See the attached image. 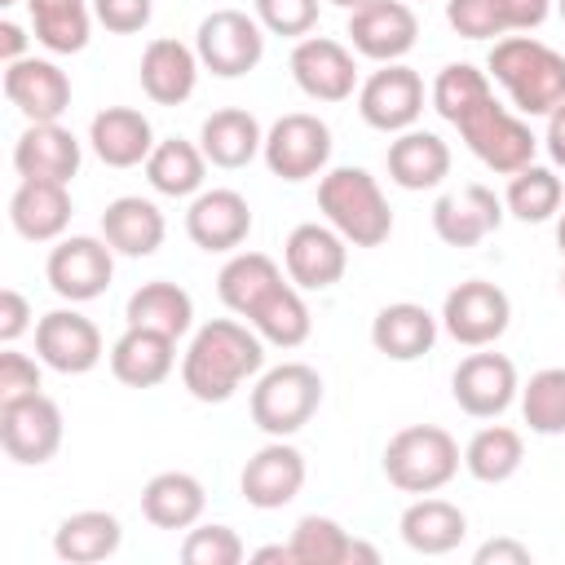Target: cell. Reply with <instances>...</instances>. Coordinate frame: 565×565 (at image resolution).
Returning a JSON list of instances; mask_svg holds the SVG:
<instances>
[{"mask_svg":"<svg viewBox=\"0 0 565 565\" xmlns=\"http://www.w3.org/2000/svg\"><path fill=\"white\" fill-rule=\"evenodd\" d=\"M260 371H265V340L256 335L252 322H238V318L203 322L181 353V384L194 402H207V406L230 402Z\"/></svg>","mask_w":565,"mask_h":565,"instance_id":"6da1fadb","label":"cell"},{"mask_svg":"<svg viewBox=\"0 0 565 565\" xmlns=\"http://www.w3.org/2000/svg\"><path fill=\"white\" fill-rule=\"evenodd\" d=\"M486 75L494 84H503L508 102L525 119H534V115L547 119L565 102V53H556L552 44H543L534 35H516V31L499 35L490 44Z\"/></svg>","mask_w":565,"mask_h":565,"instance_id":"7a4b0ae2","label":"cell"},{"mask_svg":"<svg viewBox=\"0 0 565 565\" xmlns=\"http://www.w3.org/2000/svg\"><path fill=\"white\" fill-rule=\"evenodd\" d=\"M318 207L327 225L349 238V247H380L393 234V207L366 168H327L318 177Z\"/></svg>","mask_w":565,"mask_h":565,"instance_id":"3957f363","label":"cell"},{"mask_svg":"<svg viewBox=\"0 0 565 565\" xmlns=\"http://www.w3.org/2000/svg\"><path fill=\"white\" fill-rule=\"evenodd\" d=\"M380 463H384L388 486H397L402 494H437L441 486L455 481L463 450L437 424H406L388 437Z\"/></svg>","mask_w":565,"mask_h":565,"instance_id":"277c9868","label":"cell"},{"mask_svg":"<svg viewBox=\"0 0 565 565\" xmlns=\"http://www.w3.org/2000/svg\"><path fill=\"white\" fill-rule=\"evenodd\" d=\"M322 406V375L309 362H278L252 384V424L265 437H296Z\"/></svg>","mask_w":565,"mask_h":565,"instance_id":"5b68a950","label":"cell"},{"mask_svg":"<svg viewBox=\"0 0 565 565\" xmlns=\"http://www.w3.org/2000/svg\"><path fill=\"white\" fill-rule=\"evenodd\" d=\"M455 128H459L463 146H468L490 172H499V177H512V172L530 168L534 154H539V137L530 132V124H525L521 115H512V110H508L503 102H494V97H486L481 106H472Z\"/></svg>","mask_w":565,"mask_h":565,"instance_id":"8992f818","label":"cell"},{"mask_svg":"<svg viewBox=\"0 0 565 565\" xmlns=\"http://www.w3.org/2000/svg\"><path fill=\"white\" fill-rule=\"evenodd\" d=\"M194 53L216 79H238L265 57V26L247 9H212L194 31Z\"/></svg>","mask_w":565,"mask_h":565,"instance_id":"52a82bcc","label":"cell"},{"mask_svg":"<svg viewBox=\"0 0 565 565\" xmlns=\"http://www.w3.org/2000/svg\"><path fill=\"white\" fill-rule=\"evenodd\" d=\"M260 159L278 181H291V185L322 177L331 163V128L309 110H291L265 128Z\"/></svg>","mask_w":565,"mask_h":565,"instance_id":"ba28073f","label":"cell"},{"mask_svg":"<svg viewBox=\"0 0 565 565\" xmlns=\"http://www.w3.org/2000/svg\"><path fill=\"white\" fill-rule=\"evenodd\" d=\"M441 331L463 344V349H490L508 322H512V300L499 282H486V278H463L459 287L446 291L441 300Z\"/></svg>","mask_w":565,"mask_h":565,"instance_id":"9c48e42d","label":"cell"},{"mask_svg":"<svg viewBox=\"0 0 565 565\" xmlns=\"http://www.w3.org/2000/svg\"><path fill=\"white\" fill-rule=\"evenodd\" d=\"M44 278L62 300L88 305V300L106 296V287L115 278V247L97 234H66L49 247Z\"/></svg>","mask_w":565,"mask_h":565,"instance_id":"30bf717a","label":"cell"},{"mask_svg":"<svg viewBox=\"0 0 565 565\" xmlns=\"http://www.w3.org/2000/svg\"><path fill=\"white\" fill-rule=\"evenodd\" d=\"M358 115L375 132H406L424 115V79L406 62H384L358 84Z\"/></svg>","mask_w":565,"mask_h":565,"instance_id":"8fae6325","label":"cell"},{"mask_svg":"<svg viewBox=\"0 0 565 565\" xmlns=\"http://www.w3.org/2000/svg\"><path fill=\"white\" fill-rule=\"evenodd\" d=\"M62 406L49 393H31L0 406V446L13 463L40 468L62 450Z\"/></svg>","mask_w":565,"mask_h":565,"instance_id":"7c38bea8","label":"cell"},{"mask_svg":"<svg viewBox=\"0 0 565 565\" xmlns=\"http://www.w3.org/2000/svg\"><path fill=\"white\" fill-rule=\"evenodd\" d=\"M450 397L463 415L472 419H499L516 397H521V380H516V362L508 353L494 349H477L468 353L455 375H450Z\"/></svg>","mask_w":565,"mask_h":565,"instance_id":"4fadbf2b","label":"cell"},{"mask_svg":"<svg viewBox=\"0 0 565 565\" xmlns=\"http://www.w3.org/2000/svg\"><path fill=\"white\" fill-rule=\"evenodd\" d=\"M282 269L300 291H327L349 269V238L327 221H300L282 243Z\"/></svg>","mask_w":565,"mask_h":565,"instance_id":"5bb4252c","label":"cell"},{"mask_svg":"<svg viewBox=\"0 0 565 565\" xmlns=\"http://www.w3.org/2000/svg\"><path fill=\"white\" fill-rule=\"evenodd\" d=\"M35 358L57 375H88L106 358V344H102L97 322L71 305V309H49L44 318H35Z\"/></svg>","mask_w":565,"mask_h":565,"instance_id":"9a60e30c","label":"cell"},{"mask_svg":"<svg viewBox=\"0 0 565 565\" xmlns=\"http://www.w3.org/2000/svg\"><path fill=\"white\" fill-rule=\"evenodd\" d=\"M349 49L366 62H402L419 40V18L411 0H371L349 13Z\"/></svg>","mask_w":565,"mask_h":565,"instance_id":"2e32d148","label":"cell"},{"mask_svg":"<svg viewBox=\"0 0 565 565\" xmlns=\"http://www.w3.org/2000/svg\"><path fill=\"white\" fill-rule=\"evenodd\" d=\"M291 79L313 102H349L358 93V62L353 49L331 35H305L291 49Z\"/></svg>","mask_w":565,"mask_h":565,"instance_id":"e0dca14e","label":"cell"},{"mask_svg":"<svg viewBox=\"0 0 565 565\" xmlns=\"http://www.w3.org/2000/svg\"><path fill=\"white\" fill-rule=\"evenodd\" d=\"M305 477H309V463L305 455L287 441V437H269L238 472V490L252 508L260 512H278L287 508L300 490H305Z\"/></svg>","mask_w":565,"mask_h":565,"instance_id":"ac0fdd59","label":"cell"},{"mask_svg":"<svg viewBox=\"0 0 565 565\" xmlns=\"http://www.w3.org/2000/svg\"><path fill=\"white\" fill-rule=\"evenodd\" d=\"M4 97L26 124H57L71 110V75L53 57H18L4 66Z\"/></svg>","mask_w":565,"mask_h":565,"instance_id":"d6986e66","label":"cell"},{"mask_svg":"<svg viewBox=\"0 0 565 565\" xmlns=\"http://www.w3.org/2000/svg\"><path fill=\"white\" fill-rule=\"evenodd\" d=\"M503 216H508L503 199H499L490 185L472 181V185L450 190V194H441V199L433 203V234H437L446 247H477V243H486L490 234H499Z\"/></svg>","mask_w":565,"mask_h":565,"instance_id":"ffe728a7","label":"cell"},{"mask_svg":"<svg viewBox=\"0 0 565 565\" xmlns=\"http://www.w3.org/2000/svg\"><path fill=\"white\" fill-rule=\"evenodd\" d=\"M185 234L203 252H238L252 234V207L230 185L199 190L185 207Z\"/></svg>","mask_w":565,"mask_h":565,"instance_id":"44dd1931","label":"cell"},{"mask_svg":"<svg viewBox=\"0 0 565 565\" xmlns=\"http://www.w3.org/2000/svg\"><path fill=\"white\" fill-rule=\"evenodd\" d=\"M199 53L194 44H181L172 35H159L141 49V62H137V79H141V93L154 102V106H181L194 97L199 88Z\"/></svg>","mask_w":565,"mask_h":565,"instance_id":"7402d4cb","label":"cell"},{"mask_svg":"<svg viewBox=\"0 0 565 565\" xmlns=\"http://www.w3.org/2000/svg\"><path fill=\"white\" fill-rule=\"evenodd\" d=\"M84 146L71 128L57 124H26L22 137L13 141V168L22 181H62L71 185L79 172Z\"/></svg>","mask_w":565,"mask_h":565,"instance_id":"603a6c76","label":"cell"},{"mask_svg":"<svg viewBox=\"0 0 565 565\" xmlns=\"http://www.w3.org/2000/svg\"><path fill=\"white\" fill-rule=\"evenodd\" d=\"M88 146L106 168H146L154 128L137 106H106L88 124Z\"/></svg>","mask_w":565,"mask_h":565,"instance_id":"cb8c5ba5","label":"cell"},{"mask_svg":"<svg viewBox=\"0 0 565 565\" xmlns=\"http://www.w3.org/2000/svg\"><path fill=\"white\" fill-rule=\"evenodd\" d=\"M437 331H441V318L415 300H393L371 318V344L388 362H415V358L433 353Z\"/></svg>","mask_w":565,"mask_h":565,"instance_id":"d4e9b609","label":"cell"},{"mask_svg":"<svg viewBox=\"0 0 565 565\" xmlns=\"http://www.w3.org/2000/svg\"><path fill=\"white\" fill-rule=\"evenodd\" d=\"M110 375L128 388H154L177 366V340L150 327H124V335L110 344Z\"/></svg>","mask_w":565,"mask_h":565,"instance_id":"484cf974","label":"cell"},{"mask_svg":"<svg viewBox=\"0 0 565 565\" xmlns=\"http://www.w3.org/2000/svg\"><path fill=\"white\" fill-rule=\"evenodd\" d=\"M71 190L62 181H18L9 199V221L26 243H57L71 225Z\"/></svg>","mask_w":565,"mask_h":565,"instance_id":"4316f807","label":"cell"},{"mask_svg":"<svg viewBox=\"0 0 565 565\" xmlns=\"http://www.w3.org/2000/svg\"><path fill=\"white\" fill-rule=\"evenodd\" d=\"M163 234H168L163 212L141 194H119L102 212V238L115 247V256H132V260L154 256L163 247Z\"/></svg>","mask_w":565,"mask_h":565,"instance_id":"83f0119b","label":"cell"},{"mask_svg":"<svg viewBox=\"0 0 565 565\" xmlns=\"http://www.w3.org/2000/svg\"><path fill=\"white\" fill-rule=\"evenodd\" d=\"M199 146H203V154H207L212 168L234 172V168H247V163L265 150V128H260V119H256L252 110H243V106H221V110H212V115L203 119Z\"/></svg>","mask_w":565,"mask_h":565,"instance_id":"f1b7e54d","label":"cell"},{"mask_svg":"<svg viewBox=\"0 0 565 565\" xmlns=\"http://www.w3.org/2000/svg\"><path fill=\"white\" fill-rule=\"evenodd\" d=\"M388 181L402 190H433L450 177V146L428 128H406L388 141Z\"/></svg>","mask_w":565,"mask_h":565,"instance_id":"f546056e","label":"cell"},{"mask_svg":"<svg viewBox=\"0 0 565 565\" xmlns=\"http://www.w3.org/2000/svg\"><path fill=\"white\" fill-rule=\"evenodd\" d=\"M203 508H207L203 481L194 472H181V468L154 472L141 490V516L154 530H190V525H199Z\"/></svg>","mask_w":565,"mask_h":565,"instance_id":"4dcf8cb0","label":"cell"},{"mask_svg":"<svg viewBox=\"0 0 565 565\" xmlns=\"http://www.w3.org/2000/svg\"><path fill=\"white\" fill-rule=\"evenodd\" d=\"M397 530H402V543H406L411 552H419V556H446V552H455V547L463 543L468 516H463V508L450 503V499L419 494V499L402 512Z\"/></svg>","mask_w":565,"mask_h":565,"instance_id":"1f68e13d","label":"cell"},{"mask_svg":"<svg viewBox=\"0 0 565 565\" xmlns=\"http://www.w3.org/2000/svg\"><path fill=\"white\" fill-rule=\"evenodd\" d=\"M119 543H124V525H119L115 512H102V508L71 512L53 530V552L66 565H97V561L115 556Z\"/></svg>","mask_w":565,"mask_h":565,"instance_id":"d6a6232c","label":"cell"},{"mask_svg":"<svg viewBox=\"0 0 565 565\" xmlns=\"http://www.w3.org/2000/svg\"><path fill=\"white\" fill-rule=\"evenodd\" d=\"M146 181L154 194L163 199H194L207 181V154L199 141L185 137H163L154 141L150 159H146Z\"/></svg>","mask_w":565,"mask_h":565,"instance_id":"836d02e7","label":"cell"},{"mask_svg":"<svg viewBox=\"0 0 565 565\" xmlns=\"http://www.w3.org/2000/svg\"><path fill=\"white\" fill-rule=\"evenodd\" d=\"M278 282H287V278H282V269H278L274 256H265V252H230V260H225L221 274H216V296H221V305H225L230 313H238V318L247 322V313H252Z\"/></svg>","mask_w":565,"mask_h":565,"instance_id":"e575fe53","label":"cell"},{"mask_svg":"<svg viewBox=\"0 0 565 565\" xmlns=\"http://www.w3.org/2000/svg\"><path fill=\"white\" fill-rule=\"evenodd\" d=\"M124 322L128 327H150V331H163L172 340H181L190 327H194V300L181 282H168V278H150L141 282L128 305H124Z\"/></svg>","mask_w":565,"mask_h":565,"instance_id":"d590c367","label":"cell"},{"mask_svg":"<svg viewBox=\"0 0 565 565\" xmlns=\"http://www.w3.org/2000/svg\"><path fill=\"white\" fill-rule=\"evenodd\" d=\"M247 322L256 327V335L265 340V344H274V349H300L305 340H309V331H313V313H309V305H305V291L287 278V282H278L252 313H247Z\"/></svg>","mask_w":565,"mask_h":565,"instance_id":"8d00e7d4","label":"cell"},{"mask_svg":"<svg viewBox=\"0 0 565 565\" xmlns=\"http://www.w3.org/2000/svg\"><path fill=\"white\" fill-rule=\"evenodd\" d=\"M521 463H525V437L516 428H508V424H486L463 446V468L481 486L512 481L521 472Z\"/></svg>","mask_w":565,"mask_h":565,"instance_id":"74e56055","label":"cell"},{"mask_svg":"<svg viewBox=\"0 0 565 565\" xmlns=\"http://www.w3.org/2000/svg\"><path fill=\"white\" fill-rule=\"evenodd\" d=\"M26 13H31L35 44H44L57 57L79 53L88 44L93 22H97L93 0H26Z\"/></svg>","mask_w":565,"mask_h":565,"instance_id":"f35d334b","label":"cell"},{"mask_svg":"<svg viewBox=\"0 0 565 565\" xmlns=\"http://www.w3.org/2000/svg\"><path fill=\"white\" fill-rule=\"evenodd\" d=\"M561 199H565V185H561L556 168H543V163H530V168L512 172L508 190H503V207L525 225L552 221L561 212Z\"/></svg>","mask_w":565,"mask_h":565,"instance_id":"ab89813d","label":"cell"},{"mask_svg":"<svg viewBox=\"0 0 565 565\" xmlns=\"http://www.w3.org/2000/svg\"><path fill=\"white\" fill-rule=\"evenodd\" d=\"M486 97H494V79L481 71V66H472V62H450V66H441L437 71V79H433V88H428V102H433V110L446 119V124H459L472 106H481Z\"/></svg>","mask_w":565,"mask_h":565,"instance_id":"60d3db41","label":"cell"},{"mask_svg":"<svg viewBox=\"0 0 565 565\" xmlns=\"http://www.w3.org/2000/svg\"><path fill=\"white\" fill-rule=\"evenodd\" d=\"M521 419L539 437H565V366H543L521 384Z\"/></svg>","mask_w":565,"mask_h":565,"instance_id":"b9f144b4","label":"cell"},{"mask_svg":"<svg viewBox=\"0 0 565 565\" xmlns=\"http://www.w3.org/2000/svg\"><path fill=\"white\" fill-rule=\"evenodd\" d=\"M291 552H296V565H349V547H353V534L335 521V516H300L296 530H291Z\"/></svg>","mask_w":565,"mask_h":565,"instance_id":"7bdbcfd3","label":"cell"},{"mask_svg":"<svg viewBox=\"0 0 565 565\" xmlns=\"http://www.w3.org/2000/svg\"><path fill=\"white\" fill-rule=\"evenodd\" d=\"M243 556H247V547L234 525H190L181 539L185 565H238Z\"/></svg>","mask_w":565,"mask_h":565,"instance_id":"ee69618b","label":"cell"},{"mask_svg":"<svg viewBox=\"0 0 565 565\" xmlns=\"http://www.w3.org/2000/svg\"><path fill=\"white\" fill-rule=\"evenodd\" d=\"M252 13L269 35L287 40H305L318 26V0H252Z\"/></svg>","mask_w":565,"mask_h":565,"instance_id":"f6af8a7d","label":"cell"},{"mask_svg":"<svg viewBox=\"0 0 565 565\" xmlns=\"http://www.w3.org/2000/svg\"><path fill=\"white\" fill-rule=\"evenodd\" d=\"M446 22L463 40H499V35H508L499 0H446Z\"/></svg>","mask_w":565,"mask_h":565,"instance_id":"bcb514c9","label":"cell"},{"mask_svg":"<svg viewBox=\"0 0 565 565\" xmlns=\"http://www.w3.org/2000/svg\"><path fill=\"white\" fill-rule=\"evenodd\" d=\"M40 366H44L40 358H26L13 344H4V353H0V406L40 393Z\"/></svg>","mask_w":565,"mask_h":565,"instance_id":"7dc6e473","label":"cell"},{"mask_svg":"<svg viewBox=\"0 0 565 565\" xmlns=\"http://www.w3.org/2000/svg\"><path fill=\"white\" fill-rule=\"evenodd\" d=\"M93 18L115 35H137L154 18V0H93Z\"/></svg>","mask_w":565,"mask_h":565,"instance_id":"c3c4849f","label":"cell"},{"mask_svg":"<svg viewBox=\"0 0 565 565\" xmlns=\"http://www.w3.org/2000/svg\"><path fill=\"white\" fill-rule=\"evenodd\" d=\"M35 322H31V300L18 291V287H4L0 291V344H13L18 335H26Z\"/></svg>","mask_w":565,"mask_h":565,"instance_id":"681fc988","label":"cell"},{"mask_svg":"<svg viewBox=\"0 0 565 565\" xmlns=\"http://www.w3.org/2000/svg\"><path fill=\"white\" fill-rule=\"evenodd\" d=\"M503 9V22H508V35H525V31H539L552 13V0H499Z\"/></svg>","mask_w":565,"mask_h":565,"instance_id":"f907efd6","label":"cell"},{"mask_svg":"<svg viewBox=\"0 0 565 565\" xmlns=\"http://www.w3.org/2000/svg\"><path fill=\"white\" fill-rule=\"evenodd\" d=\"M472 561H477V565H530L534 552H530L525 543H516V539H486V543L472 552Z\"/></svg>","mask_w":565,"mask_h":565,"instance_id":"816d5d0a","label":"cell"},{"mask_svg":"<svg viewBox=\"0 0 565 565\" xmlns=\"http://www.w3.org/2000/svg\"><path fill=\"white\" fill-rule=\"evenodd\" d=\"M18 57H31V53H26V31H22L13 18H4V22H0V62L9 66V62H18Z\"/></svg>","mask_w":565,"mask_h":565,"instance_id":"f5cc1de1","label":"cell"},{"mask_svg":"<svg viewBox=\"0 0 565 565\" xmlns=\"http://www.w3.org/2000/svg\"><path fill=\"white\" fill-rule=\"evenodd\" d=\"M543 146H547V154H552V163L556 168H565V102L547 115V132H543Z\"/></svg>","mask_w":565,"mask_h":565,"instance_id":"db71d44e","label":"cell"},{"mask_svg":"<svg viewBox=\"0 0 565 565\" xmlns=\"http://www.w3.org/2000/svg\"><path fill=\"white\" fill-rule=\"evenodd\" d=\"M252 561H256V565H265V561L296 565V552H291V543H269V547H256V552H252Z\"/></svg>","mask_w":565,"mask_h":565,"instance_id":"11a10c76","label":"cell"},{"mask_svg":"<svg viewBox=\"0 0 565 565\" xmlns=\"http://www.w3.org/2000/svg\"><path fill=\"white\" fill-rule=\"evenodd\" d=\"M556 247H561V260H565V212L556 216Z\"/></svg>","mask_w":565,"mask_h":565,"instance_id":"9f6ffc18","label":"cell"},{"mask_svg":"<svg viewBox=\"0 0 565 565\" xmlns=\"http://www.w3.org/2000/svg\"><path fill=\"white\" fill-rule=\"evenodd\" d=\"M331 4H340V9H349V13H353V9H362V4H371V0H331Z\"/></svg>","mask_w":565,"mask_h":565,"instance_id":"6f0895ef","label":"cell"},{"mask_svg":"<svg viewBox=\"0 0 565 565\" xmlns=\"http://www.w3.org/2000/svg\"><path fill=\"white\" fill-rule=\"evenodd\" d=\"M556 13H561V22H565V0H556Z\"/></svg>","mask_w":565,"mask_h":565,"instance_id":"680465c9","label":"cell"},{"mask_svg":"<svg viewBox=\"0 0 565 565\" xmlns=\"http://www.w3.org/2000/svg\"><path fill=\"white\" fill-rule=\"evenodd\" d=\"M561 296H565V265H561Z\"/></svg>","mask_w":565,"mask_h":565,"instance_id":"91938a15","label":"cell"},{"mask_svg":"<svg viewBox=\"0 0 565 565\" xmlns=\"http://www.w3.org/2000/svg\"><path fill=\"white\" fill-rule=\"evenodd\" d=\"M9 4H18V0H0V9H9Z\"/></svg>","mask_w":565,"mask_h":565,"instance_id":"94428289","label":"cell"}]
</instances>
